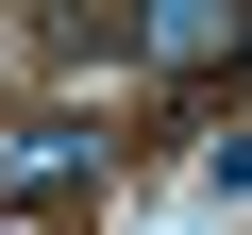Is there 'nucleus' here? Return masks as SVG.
Returning a JSON list of instances; mask_svg holds the SVG:
<instances>
[{
    "label": "nucleus",
    "instance_id": "nucleus-1",
    "mask_svg": "<svg viewBox=\"0 0 252 235\" xmlns=\"http://www.w3.org/2000/svg\"><path fill=\"white\" fill-rule=\"evenodd\" d=\"M84 185H101V118H67V101H34L17 135H0V202L34 218V202H84Z\"/></svg>",
    "mask_w": 252,
    "mask_h": 235
},
{
    "label": "nucleus",
    "instance_id": "nucleus-2",
    "mask_svg": "<svg viewBox=\"0 0 252 235\" xmlns=\"http://www.w3.org/2000/svg\"><path fill=\"white\" fill-rule=\"evenodd\" d=\"M135 51L185 67V84L202 67H252V0H135Z\"/></svg>",
    "mask_w": 252,
    "mask_h": 235
},
{
    "label": "nucleus",
    "instance_id": "nucleus-3",
    "mask_svg": "<svg viewBox=\"0 0 252 235\" xmlns=\"http://www.w3.org/2000/svg\"><path fill=\"white\" fill-rule=\"evenodd\" d=\"M0 235H51V218H0Z\"/></svg>",
    "mask_w": 252,
    "mask_h": 235
}]
</instances>
